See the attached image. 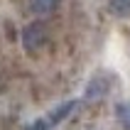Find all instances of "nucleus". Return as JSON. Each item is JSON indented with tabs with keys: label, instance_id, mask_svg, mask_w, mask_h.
<instances>
[{
	"label": "nucleus",
	"instance_id": "obj_4",
	"mask_svg": "<svg viewBox=\"0 0 130 130\" xmlns=\"http://www.w3.org/2000/svg\"><path fill=\"white\" fill-rule=\"evenodd\" d=\"M116 116L118 120H120V125H123L125 130H130V101H123L116 106Z\"/></svg>",
	"mask_w": 130,
	"mask_h": 130
},
{
	"label": "nucleus",
	"instance_id": "obj_5",
	"mask_svg": "<svg viewBox=\"0 0 130 130\" xmlns=\"http://www.w3.org/2000/svg\"><path fill=\"white\" fill-rule=\"evenodd\" d=\"M110 10L118 17H130V0H110Z\"/></svg>",
	"mask_w": 130,
	"mask_h": 130
},
{
	"label": "nucleus",
	"instance_id": "obj_1",
	"mask_svg": "<svg viewBox=\"0 0 130 130\" xmlns=\"http://www.w3.org/2000/svg\"><path fill=\"white\" fill-rule=\"evenodd\" d=\"M47 37H49V29H47L44 22H39V20L29 22L22 29V47L27 52H39L44 47V42H47Z\"/></svg>",
	"mask_w": 130,
	"mask_h": 130
},
{
	"label": "nucleus",
	"instance_id": "obj_3",
	"mask_svg": "<svg viewBox=\"0 0 130 130\" xmlns=\"http://www.w3.org/2000/svg\"><path fill=\"white\" fill-rule=\"evenodd\" d=\"M61 5V0H29V7H32V12L35 15H52L57 7Z\"/></svg>",
	"mask_w": 130,
	"mask_h": 130
},
{
	"label": "nucleus",
	"instance_id": "obj_2",
	"mask_svg": "<svg viewBox=\"0 0 130 130\" xmlns=\"http://www.w3.org/2000/svg\"><path fill=\"white\" fill-rule=\"evenodd\" d=\"M76 108V101H66V103H59L54 110H49L44 118H39V120H35V123L29 125V130H52V128H57L61 120H64L71 110Z\"/></svg>",
	"mask_w": 130,
	"mask_h": 130
}]
</instances>
